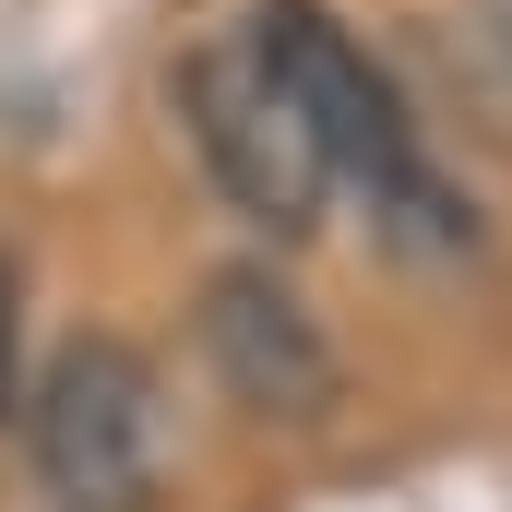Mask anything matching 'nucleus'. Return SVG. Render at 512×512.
Returning <instances> with one entry per match:
<instances>
[{
	"mask_svg": "<svg viewBox=\"0 0 512 512\" xmlns=\"http://www.w3.org/2000/svg\"><path fill=\"white\" fill-rule=\"evenodd\" d=\"M251 48L274 60V84L298 96V120H310V143H322L334 179H370L393 203V227H417V239H465V227H453V191L417 167V120H405L393 72L322 12V0H262Z\"/></svg>",
	"mask_w": 512,
	"mask_h": 512,
	"instance_id": "obj_1",
	"label": "nucleus"
},
{
	"mask_svg": "<svg viewBox=\"0 0 512 512\" xmlns=\"http://www.w3.org/2000/svg\"><path fill=\"white\" fill-rule=\"evenodd\" d=\"M24 441H36V477H48L60 512H143L155 501V465H167L155 358L120 346V334H72V346L36 370Z\"/></svg>",
	"mask_w": 512,
	"mask_h": 512,
	"instance_id": "obj_2",
	"label": "nucleus"
},
{
	"mask_svg": "<svg viewBox=\"0 0 512 512\" xmlns=\"http://www.w3.org/2000/svg\"><path fill=\"white\" fill-rule=\"evenodd\" d=\"M179 131L203 143L215 191H227L251 227H274V239L322 227L334 167H322V143L298 120V96L274 84V60L251 48V24H239V36H203V48L179 60Z\"/></svg>",
	"mask_w": 512,
	"mask_h": 512,
	"instance_id": "obj_3",
	"label": "nucleus"
},
{
	"mask_svg": "<svg viewBox=\"0 0 512 512\" xmlns=\"http://www.w3.org/2000/svg\"><path fill=\"white\" fill-rule=\"evenodd\" d=\"M203 358H215V382L239 393L251 417L310 429V417L334 405V346H322L310 298H298L286 274H262V262H227V274L203 286Z\"/></svg>",
	"mask_w": 512,
	"mask_h": 512,
	"instance_id": "obj_4",
	"label": "nucleus"
},
{
	"mask_svg": "<svg viewBox=\"0 0 512 512\" xmlns=\"http://www.w3.org/2000/svg\"><path fill=\"white\" fill-rule=\"evenodd\" d=\"M12 334H24V274L0 262V405H12Z\"/></svg>",
	"mask_w": 512,
	"mask_h": 512,
	"instance_id": "obj_5",
	"label": "nucleus"
},
{
	"mask_svg": "<svg viewBox=\"0 0 512 512\" xmlns=\"http://www.w3.org/2000/svg\"><path fill=\"white\" fill-rule=\"evenodd\" d=\"M489 24H501V36H512V0H489Z\"/></svg>",
	"mask_w": 512,
	"mask_h": 512,
	"instance_id": "obj_6",
	"label": "nucleus"
}]
</instances>
